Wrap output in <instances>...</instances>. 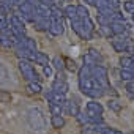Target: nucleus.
<instances>
[{
	"mask_svg": "<svg viewBox=\"0 0 134 134\" xmlns=\"http://www.w3.org/2000/svg\"><path fill=\"white\" fill-rule=\"evenodd\" d=\"M63 62L60 60V58H55V65H57V68H63V65H62Z\"/></svg>",
	"mask_w": 134,
	"mask_h": 134,
	"instance_id": "23",
	"label": "nucleus"
},
{
	"mask_svg": "<svg viewBox=\"0 0 134 134\" xmlns=\"http://www.w3.org/2000/svg\"><path fill=\"white\" fill-rule=\"evenodd\" d=\"M84 2H85L87 5H90V7H96V5H98V0H84Z\"/></svg>",
	"mask_w": 134,
	"mask_h": 134,
	"instance_id": "21",
	"label": "nucleus"
},
{
	"mask_svg": "<svg viewBox=\"0 0 134 134\" xmlns=\"http://www.w3.org/2000/svg\"><path fill=\"white\" fill-rule=\"evenodd\" d=\"M63 14H65L66 18H70L71 21H73V19H77V18H76V5H66L65 10H63Z\"/></svg>",
	"mask_w": 134,
	"mask_h": 134,
	"instance_id": "8",
	"label": "nucleus"
},
{
	"mask_svg": "<svg viewBox=\"0 0 134 134\" xmlns=\"http://www.w3.org/2000/svg\"><path fill=\"white\" fill-rule=\"evenodd\" d=\"M63 2H73V0H63Z\"/></svg>",
	"mask_w": 134,
	"mask_h": 134,
	"instance_id": "24",
	"label": "nucleus"
},
{
	"mask_svg": "<svg viewBox=\"0 0 134 134\" xmlns=\"http://www.w3.org/2000/svg\"><path fill=\"white\" fill-rule=\"evenodd\" d=\"M88 10L85 8V5H76V18L77 19H85L88 18Z\"/></svg>",
	"mask_w": 134,
	"mask_h": 134,
	"instance_id": "7",
	"label": "nucleus"
},
{
	"mask_svg": "<svg viewBox=\"0 0 134 134\" xmlns=\"http://www.w3.org/2000/svg\"><path fill=\"white\" fill-rule=\"evenodd\" d=\"M81 22H82V25H84V29L87 30V32H93V22L90 21V16L88 18H85V19H81Z\"/></svg>",
	"mask_w": 134,
	"mask_h": 134,
	"instance_id": "11",
	"label": "nucleus"
},
{
	"mask_svg": "<svg viewBox=\"0 0 134 134\" xmlns=\"http://www.w3.org/2000/svg\"><path fill=\"white\" fill-rule=\"evenodd\" d=\"M29 120L32 123V126H35L33 129H43L44 126V117L38 109H30L29 110Z\"/></svg>",
	"mask_w": 134,
	"mask_h": 134,
	"instance_id": "2",
	"label": "nucleus"
},
{
	"mask_svg": "<svg viewBox=\"0 0 134 134\" xmlns=\"http://www.w3.org/2000/svg\"><path fill=\"white\" fill-rule=\"evenodd\" d=\"M65 25H63V21L62 19H49V32L54 35V36H58V35H62L63 33V29Z\"/></svg>",
	"mask_w": 134,
	"mask_h": 134,
	"instance_id": "3",
	"label": "nucleus"
},
{
	"mask_svg": "<svg viewBox=\"0 0 134 134\" xmlns=\"http://www.w3.org/2000/svg\"><path fill=\"white\" fill-rule=\"evenodd\" d=\"M112 46H114L115 51L123 52V51L126 49V41H125V40H114V41H112Z\"/></svg>",
	"mask_w": 134,
	"mask_h": 134,
	"instance_id": "9",
	"label": "nucleus"
},
{
	"mask_svg": "<svg viewBox=\"0 0 134 134\" xmlns=\"http://www.w3.org/2000/svg\"><path fill=\"white\" fill-rule=\"evenodd\" d=\"M123 10L128 14H132L134 13V0H126V2H123Z\"/></svg>",
	"mask_w": 134,
	"mask_h": 134,
	"instance_id": "10",
	"label": "nucleus"
},
{
	"mask_svg": "<svg viewBox=\"0 0 134 134\" xmlns=\"http://www.w3.org/2000/svg\"><path fill=\"white\" fill-rule=\"evenodd\" d=\"M132 63V58H121V65L123 66H129Z\"/></svg>",
	"mask_w": 134,
	"mask_h": 134,
	"instance_id": "19",
	"label": "nucleus"
},
{
	"mask_svg": "<svg viewBox=\"0 0 134 134\" xmlns=\"http://www.w3.org/2000/svg\"><path fill=\"white\" fill-rule=\"evenodd\" d=\"M52 125H54L55 128H62V126L65 125V120H63L60 115H54V117H52Z\"/></svg>",
	"mask_w": 134,
	"mask_h": 134,
	"instance_id": "13",
	"label": "nucleus"
},
{
	"mask_svg": "<svg viewBox=\"0 0 134 134\" xmlns=\"http://www.w3.org/2000/svg\"><path fill=\"white\" fill-rule=\"evenodd\" d=\"M33 58H35L40 65H47V57H46L44 54H41V52L35 54V55H33Z\"/></svg>",
	"mask_w": 134,
	"mask_h": 134,
	"instance_id": "12",
	"label": "nucleus"
},
{
	"mask_svg": "<svg viewBox=\"0 0 134 134\" xmlns=\"http://www.w3.org/2000/svg\"><path fill=\"white\" fill-rule=\"evenodd\" d=\"M35 46H36V44H35V41H33L32 38H27V40L24 41V47L29 49V51H35Z\"/></svg>",
	"mask_w": 134,
	"mask_h": 134,
	"instance_id": "16",
	"label": "nucleus"
},
{
	"mask_svg": "<svg viewBox=\"0 0 134 134\" xmlns=\"http://www.w3.org/2000/svg\"><path fill=\"white\" fill-rule=\"evenodd\" d=\"M109 106H110L112 109H115V110H118V109H120V106L117 104V101H110V103H109Z\"/></svg>",
	"mask_w": 134,
	"mask_h": 134,
	"instance_id": "22",
	"label": "nucleus"
},
{
	"mask_svg": "<svg viewBox=\"0 0 134 134\" xmlns=\"http://www.w3.org/2000/svg\"><path fill=\"white\" fill-rule=\"evenodd\" d=\"M35 5H36V2H33V0H25V2H22L19 5V14H21V18L25 19V21H29V22H33L36 19Z\"/></svg>",
	"mask_w": 134,
	"mask_h": 134,
	"instance_id": "1",
	"label": "nucleus"
},
{
	"mask_svg": "<svg viewBox=\"0 0 134 134\" xmlns=\"http://www.w3.org/2000/svg\"><path fill=\"white\" fill-rule=\"evenodd\" d=\"M11 99V95L5 90H0V103H8Z\"/></svg>",
	"mask_w": 134,
	"mask_h": 134,
	"instance_id": "15",
	"label": "nucleus"
},
{
	"mask_svg": "<svg viewBox=\"0 0 134 134\" xmlns=\"http://www.w3.org/2000/svg\"><path fill=\"white\" fill-rule=\"evenodd\" d=\"M126 88H128V92H129V93H134V81H129V84H128V87H126Z\"/></svg>",
	"mask_w": 134,
	"mask_h": 134,
	"instance_id": "20",
	"label": "nucleus"
},
{
	"mask_svg": "<svg viewBox=\"0 0 134 134\" xmlns=\"http://www.w3.org/2000/svg\"><path fill=\"white\" fill-rule=\"evenodd\" d=\"M19 68H21L22 74H24L27 79H35V77H36V74H35L33 68H32V66H30L27 62H21V63H19Z\"/></svg>",
	"mask_w": 134,
	"mask_h": 134,
	"instance_id": "4",
	"label": "nucleus"
},
{
	"mask_svg": "<svg viewBox=\"0 0 134 134\" xmlns=\"http://www.w3.org/2000/svg\"><path fill=\"white\" fill-rule=\"evenodd\" d=\"M29 90H30V93H38V92L41 90V87H40L38 84H30V85H29Z\"/></svg>",
	"mask_w": 134,
	"mask_h": 134,
	"instance_id": "17",
	"label": "nucleus"
},
{
	"mask_svg": "<svg viewBox=\"0 0 134 134\" xmlns=\"http://www.w3.org/2000/svg\"><path fill=\"white\" fill-rule=\"evenodd\" d=\"M7 29H8V19H7L5 14L0 13V32H3V30H7Z\"/></svg>",
	"mask_w": 134,
	"mask_h": 134,
	"instance_id": "14",
	"label": "nucleus"
},
{
	"mask_svg": "<svg viewBox=\"0 0 134 134\" xmlns=\"http://www.w3.org/2000/svg\"><path fill=\"white\" fill-rule=\"evenodd\" d=\"M33 24H35L36 30H47L49 29V19H44V18H36L33 21Z\"/></svg>",
	"mask_w": 134,
	"mask_h": 134,
	"instance_id": "6",
	"label": "nucleus"
},
{
	"mask_svg": "<svg viewBox=\"0 0 134 134\" xmlns=\"http://www.w3.org/2000/svg\"><path fill=\"white\" fill-rule=\"evenodd\" d=\"M110 30H112V35H123L126 32V25L123 21H114L110 22Z\"/></svg>",
	"mask_w": 134,
	"mask_h": 134,
	"instance_id": "5",
	"label": "nucleus"
},
{
	"mask_svg": "<svg viewBox=\"0 0 134 134\" xmlns=\"http://www.w3.org/2000/svg\"><path fill=\"white\" fill-rule=\"evenodd\" d=\"M121 77H123L125 81H131L132 74H131V71H128V70H123V71H121Z\"/></svg>",
	"mask_w": 134,
	"mask_h": 134,
	"instance_id": "18",
	"label": "nucleus"
}]
</instances>
